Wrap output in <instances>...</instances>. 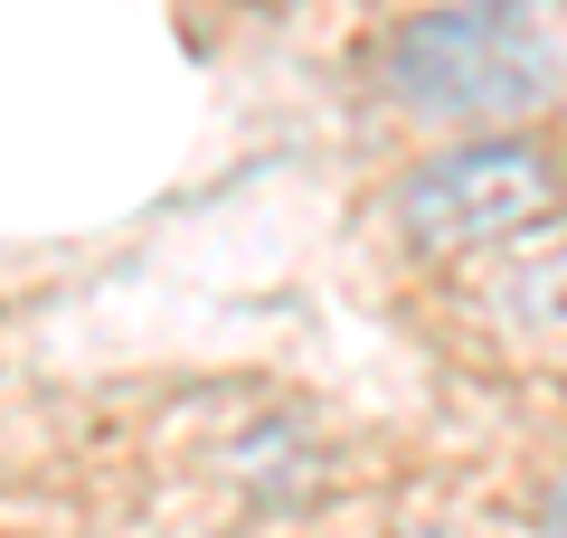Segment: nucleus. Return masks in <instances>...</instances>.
<instances>
[{
  "instance_id": "1",
  "label": "nucleus",
  "mask_w": 567,
  "mask_h": 538,
  "mask_svg": "<svg viewBox=\"0 0 567 538\" xmlns=\"http://www.w3.org/2000/svg\"><path fill=\"white\" fill-rule=\"evenodd\" d=\"M379 85L416 123H529L567 104V0H435L379 39Z\"/></svg>"
},
{
  "instance_id": "2",
  "label": "nucleus",
  "mask_w": 567,
  "mask_h": 538,
  "mask_svg": "<svg viewBox=\"0 0 567 538\" xmlns=\"http://www.w3.org/2000/svg\"><path fill=\"white\" fill-rule=\"evenodd\" d=\"M558 208H567V161L520 123H483V133L425 152L388 189V218L416 256H492V246L539 237Z\"/></svg>"
}]
</instances>
